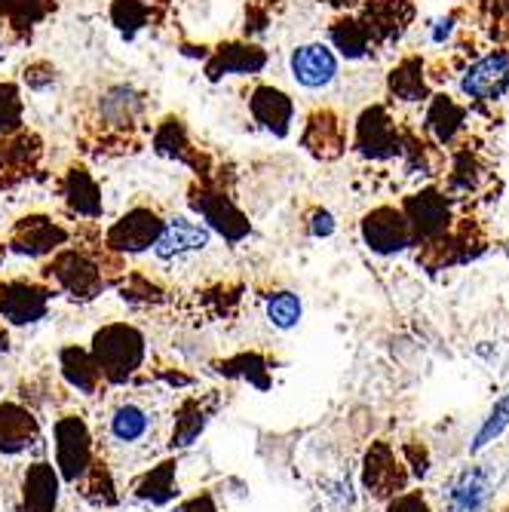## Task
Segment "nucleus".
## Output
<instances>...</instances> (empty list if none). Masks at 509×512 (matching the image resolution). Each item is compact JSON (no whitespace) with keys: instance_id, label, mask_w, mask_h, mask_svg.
Listing matches in <instances>:
<instances>
[{"instance_id":"nucleus-24","label":"nucleus","mask_w":509,"mask_h":512,"mask_svg":"<svg viewBox=\"0 0 509 512\" xmlns=\"http://www.w3.org/2000/svg\"><path fill=\"white\" fill-rule=\"evenodd\" d=\"M206 246H209L206 224H197L188 215H172V218H166V227L154 246V255L160 264H172V261L194 255V252H203Z\"/></svg>"},{"instance_id":"nucleus-34","label":"nucleus","mask_w":509,"mask_h":512,"mask_svg":"<svg viewBox=\"0 0 509 512\" xmlns=\"http://www.w3.org/2000/svg\"><path fill=\"white\" fill-rule=\"evenodd\" d=\"M488 178V166L482 163V157L464 145L457 148L454 157H451V169H448V194H476L482 188V181Z\"/></svg>"},{"instance_id":"nucleus-18","label":"nucleus","mask_w":509,"mask_h":512,"mask_svg":"<svg viewBox=\"0 0 509 512\" xmlns=\"http://www.w3.org/2000/svg\"><path fill=\"white\" fill-rule=\"evenodd\" d=\"M359 234L365 249H372L375 255H396L414 246L399 206H375L372 212H365L359 221Z\"/></svg>"},{"instance_id":"nucleus-2","label":"nucleus","mask_w":509,"mask_h":512,"mask_svg":"<svg viewBox=\"0 0 509 512\" xmlns=\"http://www.w3.org/2000/svg\"><path fill=\"white\" fill-rule=\"evenodd\" d=\"M126 273V258L111 255L102 240L65 246L46 258L40 276L56 289V295H68L71 301H96L108 289L120 283Z\"/></svg>"},{"instance_id":"nucleus-26","label":"nucleus","mask_w":509,"mask_h":512,"mask_svg":"<svg viewBox=\"0 0 509 512\" xmlns=\"http://www.w3.org/2000/svg\"><path fill=\"white\" fill-rule=\"evenodd\" d=\"M289 71L298 86L304 89H322L338 77V56L326 43H301L292 50Z\"/></svg>"},{"instance_id":"nucleus-46","label":"nucleus","mask_w":509,"mask_h":512,"mask_svg":"<svg viewBox=\"0 0 509 512\" xmlns=\"http://www.w3.org/2000/svg\"><path fill=\"white\" fill-rule=\"evenodd\" d=\"M384 512H433V506L424 491H402L387 500Z\"/></svg>"},{"instance_id":"nucleus-23","label":"nucleus","mask_w":509,"mask_h":512,"mask_svg":"<svg viewBox=\"0 0 509 512\" xmlns=\"http://www.w3.org/2000/svg\"><path fill=\"white\" fill-rule=\"evenodd\" d=\"M56 0H0V40L31 43L34 31L56 13Z\"/></svg>"},{"instance_id":"nucleus-33","label":"nucleus","mask_w":509,"mask_h":512,"mask_svg":"<svg viewBox=\"0 0 509 512\" xmlns=\"http://www.w3.org/2000/svg\"><path fill=\"white\" fill-rule=\"evenodd\" d=\"M215 371L230 381H243L255 390H270L273 378H270V359L258 350H243L237 356H227L215 362Z\"/></svg>"},{"instance_id":"nucleus-1","label":"nucleus","mask_w":509,"mask_h":512,"mask_svg":"<svg viewBox=\"0 0 509 512\" xmlns=\"http://www.w3.org/2000/svg\"><path fill=\"white\" fill-rule=\"evenodd\" d=\"M154 132L148 92L135 83H105L89 96L80 114V148L92 157L138 154Z\"/></svg>"},{"instance_id":"nucleus-27","label":"nucleus","mask_w":509,"mask_h":512,"mask_svg":"<svg viewBox=\"0 0 509 512\" xmlns=\"http://www.w3.org/2000/svg\"><path fill=\"white\" fill-rule=\"evenodd\" d=\"M62 479L53 460H34L22 473V512H59Z\"/></svg>"},{"instance_id":"nucleus-32","label":"nucleus","mask_w":509,"mask_h":512,"mask_svg":"<svg viewBox=\"0 0 509 512\" xmlns=\"http://www.w3.org/2000/svg\"><path fill=\"white\" fill-rule=\"evenodd\" d=\"M467 126V108L457 105L448 92H439V96H430V108L424 117V129L433 135V142L442 148H451L457 142V135Z\"/></svg>"},{"instance_id":"nucleus-48","label":"nucleus","mask_w":509,"mask_h":512,"mask_svg":"<svg viewBox=\"0 0 509 512\" xmlns=\"http://www.w3.org/2000/svg\"><path fill=\"white\" fill-rule=\"evenodd\" d=\"M178 512H221V509H218V503H215V494H212L209 488H203V491L191 494L188 500H181Z\"/></svg>"},{"instance_id":"nucleus-11","label":"nucleus","mask_w":509,"mask_h":512,"mask_svg":"<svg viewBox=\"0 0 509 512\" xmlns=\"http://www.w3.org/2000/svg\"><path fill=\"white\" fill-rule=\"evenodd\" d=\"M68 243H71V227L46 212H28L16 218L7 234V252H16L22 258H40V261L56 255Z\"/></svg>"},{"instance_id":"nucleus-31","label":"nucleus","mask_w":509,"mask_h":512,"mask_svg":"<svg viewBox=\"0 0 509 512\" xmlns=\"http://www.w3.org/2000/svg\"><path fill=\"white\" fill-rule=\"evenodd\" d=\"M387 92L396 102L418 105L430 99V83H427V62L421 56H405L399 59L387 74Z\"/></svg>"},{"instance_id":"nucleus-8","label":"nucleus","mask_w":509,"mask_h":512,"mask_svg":"<svg viewBox=\"0 0 509 512\" xmlns=\"http://www.w3.org/2000/svg\"><path fill=\"white\" fill-rule=\"evenodd\" d=\"M485 246H488V240L473 218H454V224L445 230L442 237L421 243L418 264L427 273H439V270H448V267H457V264H467V261L479 258L485 252Z\"/></svg>"},{"instance_id":"nucleus-29","label":"nucleus","mask_w":509,"mask_h":512,"mask_svg":"<svg viewBox=\"0 0 509 512\" xmlns=\"http://www.w3.org/2000/svg\"><path fill=\"white\" fill-rule=\"evenodd\" d=\"M151 433H154V414L138 399H123L108 414V436L114 445H123V448L142 445Z\"/></svg>"},{"instance_id":"nucleus-20","label":"nucleus","mask_w":509,"mask_h":512,"mask_svg":"<svg viewBox=\"0 0 509 512\" xmlns=\"http://www.w3.org/2000/svg\"><path fill=\"white\" fill-rule=\"evenodd\" d=\"M301 148L316 160H338L347 151V123L335 108H313L301 129Z\"/></svg>"},{"instance_id":"nucleus-49","label":"nucleus","mask_w":509,"mask_h":512,"mask_svg":"<svg viewBox=\"0 0 509 512\" xmlns=\"http://www.w3.org/2000/svg\"><path fill=\"white\" fill-rule=\"evenodd\" d=\"M454 22H457V16H445V19H436V25H433V31H430L433 43H445V40L451 37V31H454Z\"/></svg>"},{"instance_id":"nucleus-28","label":"nucleus","mask_w":509,"mask_h":512,"mask_svg":"<svg viewBox=\"0 0 509 512\" xmlns=\"http://www.w3.org/2000/svg\"><path fill=\"white\" fill-rule=\"evenodd\" d=\"M132 497L148 506H169L181 497L178 491V457H163L145 473L132 479Z\"/></svg>"},{"instance_id":"nucleus-43","label":"nucleus","mask_w":509,"mask_h":512,"mask_svg":"<svg viewBox=\"0 0 509 512\" xmlns=\"http://www.w3.org/2000/svg\"><path fill=\"white\" fill-rule=\"evenodd\" d=\"M59 80V68L50 62V59H31L25 68H22V83L31 89V92H46L53 89Z\"/></svg>"},{"instance_id":"nucleus-41","label":"nucleus","mask_w":509,"mask_h":512,"mask_svg":"<svg viewBox=\"0 0 509 512\" xmlns=\"http://www.w3.org/2000/svg\"><path fill=\"white\" fill-rule=\"evenodd\" d=\"M25 126L22 89L13 80H0V135H10Z\"/></svg>"},{"instance_id":"nucleus-13","label":"nucleus","mask_w":509,"mask_h":512,"mask_svg":"<svg viewBox=\"0 0 509 512\" xmlns=\"http://www.w3.org/2000/svg\"><path fill=\"white\" fill-rule=\"evenodd\" d=\"M451 200L445 191L439 188H424V191H414L408 194L399 209L408 221V230H411V240L414 246L421 243H430L436 237H442L445 230L454 224V209H451Z\"/></svg>"},{"instance_id":"nucleus-30","label":"nucleus","mask_w":509,"mask_h":512,"mask_svg":"<svg viewBox=\"0 0 509 512\" xmlns=\"http://www.w3.org/2000/svg\"><path fill=\"white\" fill-rule=\"evenodd\" d=\"M59 375L80 396H99V390L105 387L96 362L89 356V347H80V344L59 347Z\"/></svg>"},{"instance_id":"nucleus-37","label":"nucleus","mask_w":509,"mask_h":512,"mask_svg":"<svg viewBox=\"0 0 509 512\" xmlns=\"http://www.w3.org/2000/svg\"><path fill=\"white\" fill-rule=\"evenodd\" d=\"M114 289H117L120 301H126L132 307H157L169 298L166 289L157 283V279H151V273H145V270H126Z\"/></svg>"},{"instance_id":"nucleus-19","label":"nucleus","mask_w":509,"mask_h":512,"mask_svg":"<svg viewBox=\"0 0 509 512\" xmlns=\"http://www.w3.org/2000/svg\"><path fill=\"white\" fill-rule=\"evenodd\" d=\"M246 105H249V114L252 120L276 135V138H286L292 132V123H295V102L289 92H283L280 86L273 83H252L246 89Z\"/></svg>"},{"instance_id":"nucleus-22","label":"nucleus","mask_w":509,"mask_h":512,"mask_svg":"<svg viewBox=\"0 0 509 512\" xmlns=\"http://www.w3.org/2000/svg\"><path fill=\"white\" fill-rule=\"evenodd\" d=\"M460 92L476 102H497L509 92V50H497L473 62L460 77Z\"/></svg>"},{"instance_id":"nucleus-52","label":"nucleus","mask_w":509,"mask_h":512,"mask_svg":"<svg viewBox=\"0 0 509 512\" xmlns=\"http://www.w3.org/2000/svg\"><path fill=\"white\" fill-rule=\"evenodd\" d=\"M4 258H7V243H0V264H4Z\"/></svg>"},{"instance_id":"nucleus-3","label":"nucleus","mask_w":509,"mask_h":512,"mask_svg":"<svg viewBox=\"0 0 509 512\" xmlns=\"http://www.w3.org/2000/svg\"><path fill=\"white\" fill-rule=\"evenodd\" d=\"M89 356L96 362L105 387H123L138 378L145 359H148V338L138 325L117 319L105 322L102 329L92 332Z\"/></svg>"},{"instance_id":"nucleus-7","label":"nucleus","mask_w":509,"mask_h":512,"mask_svg":"<svg viewBox=\"0 0 509 512\" xmlns=\"http://www.w3.org/2000/svg\"><path fill=\"white\" fill-rule=\"evenodd\" d=\"M151 148H154V154L163 157V160H172V163L188 166V169L197 175V181L221 184V172L215 169L212 157L194 142L188 123H184L178 114H166L160 123H154Z\"/></svg>"},{"instance_id":"nucleus-14","label":"nucleus","mask_w":509,"mask_h":512,"mask_svg":"<svg viewBox=\"0 0 509 512\" xmlns=\"http://www.w3.org/2000/svg\"><path fill=\"white\" fill-rule=\"evenodd\" d=\"M411 473L396 454V448L384 439L372 442V448L362 457V488L372 494L375 500H390L402 491H408Z\"/></svg>"},{"instance_id":"nucleus-25","label":"nucleus","mask_w":509,"mask_h":512,"mask_svg":"<svg viewBox=\"0 0 509 512\" xmlns=\"http://www.w3.org/2000/svg\"><path fill=\"white\" fill-rule=\"evenodd\" d=\"M40 442V421L37 414L16 399L0 402V454L16 457Z\"/></svg>"},{"instance_id":"nucleus-44","label":"nucleus","mask_w":509,"mask_h":512,"mask_svg":"<svg viewBox=\"0 0 509 512\" xmlns=\"http://www.w3.org/2000/svg\"><path fill=\"white\" fill-rule=\"evenodd\" d=\"M506 427H509V396H503V399L494 405V411L488 414L485 427L479 430V436H476V442H473V454H476V451H482L485 445H491V442H494Z\"/></svg>"},{"instance_id":"nucleus-38","label":"nucleus","mask_w":509,"mask_h":512,"mask_svg":"<svg viewBox=\"0 0 509 512\" xmlns=\"http://www.w3.org/2000/svg\"><path fill=\"white\" fill-rule=\"evenodd\" d=\"M111 22L123 37H135L160 19L151 0H111Z\"/></svg>"},{"instance_id":"nucleus-4","label":"nucleus","mask_w":509,"mask_h":512,"mask_svg":"<svg viewBox=\"0 0 509 512\" xmlns=\"http://www.w3.org/2000/svg\"><path fill=\"white\" fill-rule=\"evenodd\" d=\"M53 454H56V470L62 485L77 488L86 470L96 460V442H92V430L80 411H62L53 424Z\"/></svg>"},{"instance_id":"nucleus-9","label":"nucleus","mask_w":509,"mask_h":512,"mask_svg":"<svg viewBox=\"0 0 509 512\" xmlns=\"http://www.w3.org/2000/svg\"><path fill=\"white\" fill-rule=\"evenodd\" d=\"M56 289L43 276H7L0 279V322L7 325H37L50 313Z\"/></svg>"},{"instance_id":"nucleus-21","label":"nucleus","mask_w":509,"mask_h":512,"mask_svg":"<svg viewBox=\"0 0 509 512\" xmlns=\"http://www.w3.org/2000/svg\"><path fill=\"white\" fill-rule=\"evenodd\" d=\"M221 405V396L215 390H206V393H188L178 408H175V417H172V436H169V451H184L191 448L209 427V421L215 417Z\"/></svg>"},{"instance_id":"nucleus-42","label":"nucleus","mask_w":509,"mask_h":512,"mask_svg":"<svg viewBox=\"0 0 509 512\" xmlns=\"http://www.w3.org/2000/svg\"><path fill=\"white\" fill-rule=\"evenodd\" d=\"M240 301H243V286L240 283H218V286L203 289V295H200V304L215 319L230 316V313L240 307Z\"/></svg>"},{"instance_id":"nucleus-35","label":"nucleus","mask_w":509,"mask_h":512,"mask_svg":"<svg viewBox=\"0 0 509 512\" xmlns=\"http://www.w3.org/2000/svg\"><path fill=\"white\" fill-rule=\"evenodd\" d=\"M80 497L96 506V509H114L120 506V491H117V482H114V473L108 467V460L96 454L92 460V467L86 470V476L80 479Z\"/></svg>"},{"instance_id":"nucleus-45","label":"nucleus","mask_w":509,"mask_h":512,"mask_svg":"<svg viewBox=\"0 0 509 512\" xmlns=\"http://www.w3.org/2000/svg\"><path fill=\"white\" fill-rule=\"evenodd\" d=\"M399 457H402V463H405L408 473H411L414 479H424V476L430 473V451H427L421 442H405Z\"/></svg>"},{"instance_id":"nucleus-36","label":"nucleus","mask_w":509,"mask_h":512,"mask_svg":"<svg viewBox=\"0 0 509 512\" xmlns=\"http://www.w3.org/2000/svg\"><path fill=\"white\" fill-rule=\"evenodd\" d=\"M329 40H332L335 50H338L344 59H350V62H359V59H365L368 53H372V40H368L362 22L356 19V13L338 16V19L329 25Z\"/></svg>"},{"instance_id":"nucleus-16","label":"nucleus","mask_w":509,"mask_h":512,"mask_svg":"<svg viewBox=\"0 0 509 512\" xmlns=\"http://www.w3.org/2000/svg\"><path fill=\"white\" fill-rule=\"evenodd\" d=\"M267 68V50L255 40H221L209 46V56L203 62L206 80L218 83L221 77H255Z\"/></svg>"},{"instance_id":"nucleus-6","label":"nucleus","mask_w":509,"mask_h":512,"mask_svg":"<svg viewBox=\"0 0 509 512\" xmlns=\"http://www.w3.org/2000/svg\"><path fill=\"white\" fill-rule=\"evenodd\" d=\"M163 227H166V215L157 203H135L105 230L99 240L111 255H120V258L142 255L157 246Z\"/></svg>"},{"instance_id":"nucleus-50","label":"nucleus","mask_w":509,"mask_h":512,"mask_svg":"<svg viewBox=\"0 0 509 512\" xmlns=\"http://www.w3.org/2000/svg\"><path fill=\"white\" fill-rule=\"evenodd\" d=\"M10 350V332H7V325L0 322V353H7Z\"/></svg>"},{"instance_id":"nucleus-51","label":"nucleus","mask_w":509,"mask_h":512,"mask_svg":"<svg viewBox=\"0 0 509 512\" xmlns=\"http://www.w3.org/2000/svg\"><path fill=\"white\" fill-rule=\"evenodd\" d=\"M319 4H329V7H350L356 0H319Z\"/></svg>"},{"instance_id":"nucleus-5","label":"nucleus","mask_w":509,"mask_h":512,"mask_svg":"<svg viewBox=\"0 0 509 512\" xmlns=\"http://www.w3.org/2000/svg\"><path fill=\"white\" fill-rule=\"evenodd\" d=\"M188 206L194 209V215H200L206 221L209 230L221 234L230 246L243 243L252 234L249 215L237 206V200L230 197V191L224 188V184L194 181L191 191H188Z\"/></svg>"},{"instance_id":"nucleus-12","label":"nucleus","mask_w":509,"mask_h":512,"mask_svg":"<svg viewBox=\"0 0 509 512\" xmlns=\"http://www.w3.org/2000/svg\"><path fill=\"white\" fill-rule=\"evenodd\" d=\"M46 145L43 138L22 126L10 135H0V191H16L43 172Z\"/></svg>"},{"instance_id":"nucleus-47","label":"nucleus","mask_w":509,"mask_h":512,"mask_svg":"<svg viewBox=\"0 0 509 512\" xmlns=\"http://www.w3.org/2000/svg\"><path fill=\"white\" fill-rule=\"evenodd\" d=\"M304 230L310 237L322 240V237H332L335 234V215L329 209H322V206H313L307 215H304Z\"/></svg>"},{"instance_id":"nucleus-39","label":"nucleus","mask_w":509,"mask_h":512,"mask_svg":"<svg viewBox=\"0 0 509 512\" xmlns=\"http://www.w3.org/2000/svg\"><path fill=\"white\" fill-rule=\"evenodd\" d=\"M485 497H488V473L485 470H467L448 488V506L454 512H479Z\"/></svg>"},{"instance_id":"nucleus-17","label":"nucleus","mask_w":509,"mask_h":512,"mask_svg":"<svg viewBox=\"0 0 509 512\" xmlns=\"http://www.w3.org/2000/svg\"><path fill=\"white\" fill-rule=\"evenodd\" d=\"M56 194L65 206V212L71 218L80 221H99L105 212V200H102V188L96 175L89 172V166L83 163H71L59 172L56 178Z\"/></svg>"},{"instance_id":"nucleus-40","label":"nucleus","mask_w":509,"mask_h":512,"mask_svg":"<svg viewBox=\"0 0 509 512\" xmlns=\"http://www.w3.org/2000/svg\"><path fill=\"white\" fill-rule=\"evenodd\" d=\"M264 310H267V319L270 325H276V329H295V325L301 322V298L289 289H273L264 295Z\"/></svg>"},{"instance_id":"nucleus-15","label":"nucleus","mask_w":509,"mask_h":512,"mask_svg":"<svg viewBox=\"0 0 509 512\" xmlns=\"http://www.w3.org/2000/svg\"><path fill=\"white\" fill-rule=\"evenodd\" d=\"M359 4L362 7L356 19L362 22L368 40H372V46H378V50L399 43L414 22L411 0H359Z\"/></svg>"},{"instance_id":"nucleus-10","label":"nucleus","mask_w":509,"mask_h":512,"mask_svg":"<svg viewBox=\"0 0 509 512\" xmlns=\"http://www.w3.org/2000/svg\"><path fill=\"white\" fill-rule=\"evenodd\" d=\"M353 151L375 163H387L402 154V123L387 105L378 102L362 108L353 129Z\"/></svg>"}]
</instances>
